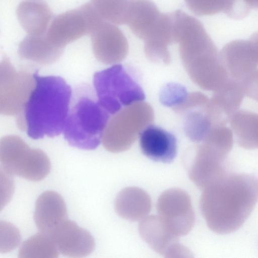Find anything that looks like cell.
I'll return each mask as SVG.
<instances>
[{
    "instance_id": "cell-22",
    "label": "cell",
    "mask_w": 258,
    "mask_h": 258,
    "mask_svg": "<svg viewBox=\"0 0 258 258\" xmlns=\"http://www.w3.org/2000/svg\"><path fill=\"white\" fill-rule=\"evenodd\" d=\"M59 251L51 236L40 232L25 240L18 252L20 258L58 257Z\"/></svg>"
},
{
    "instance_id": "cell-20",
    "label": "cell",
    "mask_w": 258,
    "mask_h": 258,
    "mask_svg": "<svg viewBox=\"0 0 258 258\" xmlns=\"http://www.w3.org/2000/svg\"><path fill=\"white\" fill-rule=\"evenodd\" d=\"M229 122L240 147L246 149L258 148V113L238 110Z\"/></svg>"
},
{
    "instance_id": "cell-1",
    "label": "cell",
    "mask_w": 258,
    "mask_h": 258,
    "mask_svg": "<svg viewBox=\"0 0 258 258\" xmlns=\"http://www.w3.org/2000/svg\"><path fill=\"white\" fill-rule=\"evenodd\" d=\"M203 214L214 232L225 234L238 229L258 202V178L226 172L204 188Z\"/></svg>"
},
{
    "instance_id": "cell-17",
    "label": "cell",
    "mask_w": 258,
    "mask_h": 258,
    "mask_svg": "<svg viewBox=\"0 0 258 258\" xmlns=\"http://www.w3.org/2000/svg\"><path fill=\"white\" fill-rule=\"evenodd\" d=\"M161 14L151 0H131L126 24L136 36L144 39L154 28Z\"/></svg>"
},
{
    "instance_id": "cell-15",
    "label": "cell",
    "mask_w": 258,
    "mask_h": 258,
    "mask_svg": "<svg viewBox=\"0 0 258 258\" xmlns=\"http://www.w3.org/2000/svg\"><path fill=\"white\" fill-rule=\"evenodd\" d=\"M63 50L50 41L45 34L26 36L20 43L18 52L21 58L47 65L56 61Z\"/></svg>"
},
{
    "instance_id": "cell-24",
    "label": "cell",
    "mask_w": 258,
    "mask_h": 258,
    "mask_svg": "<svg viewBox=\"0 0 258 258\" xmlns=\"http://www.w3.org/2000/svg\"><path fill=\"white\" fill-rule=\"evenodd\" d=\"M188 8L198 16H211L224 13L227 0H185Z\"/></svg>"
},
{
    "instance_id": "cell-26",
    "label": "cell",
    "mask_w": 258,
    "mask_h": 258,
    "mask_svg": "<svg viewBox=\"0 0 258 258\" xmlns=\"http://www.w3.org/2000/svg\"><path fill=\"white\" fill-rule=\"evenodd\" d=\"M246 6L250 10L258 9V0H242Z\"/></svg>"
},
{
    "instance_id": "cell-12",
    "label": "cell",
    "mask_w": 258,
    "mask_h": 258,
    "mask_svg": "<svg viewBox=\"0 0 258 258\" xmlns=\"http://www.w3.org/2000/svg\"><path fill=\"white\" fill-rule=\"evenodd\" d=\"M49 235L59 252L68 257H85L95 247V240L91 234L70 220L62 222Z\"/></svg>"
},
{
    "instance_id": "cell-3",
    "label": "cell",
    "mask_w": 258,
    "mask_h": 258,
    "mask_svg": "<svg viewBox=\"0 0 258 258\" xmlns=\"http://www.w3.org/2000/svg\"><path fill=\"white\" fill-rule=\"evenodd\" d=\"M110 114L87 95L78 97L69 112L62 131L72 146L93 150L100 143Z\"/></svg>"
},
{
    "instance_id": "cell-25",
    "label": "cell",
    "mask_w": 258,
    "mask_h": 258,
    "mask_svg": "<svg viewBox=\"0 0 258 258\" xmlns=\"http://www.w3.org/2000/svg\"><path fill=\"white\" fill-rule=\"evenodd\" d=\"M243 86L245 96L258 102V70L243 82Z\"/></svg>"
},
{
    "instance_id": "cell-2",
    "label": "cell",
    "mask_w": 258,
    "mask_h": 258,
    "mask_svg": "<svg viewBox=\"0 0 258 258\" xmlns=\"http://www.w3.org/2000/svg\"><path fill=\"white\" fill-rule=\"evenodd\" d=\"M35 86L22 112L18 126L33 139L54 137L62 132L69 112L72 89L58 76L33 74Z\"/></svg>"
},
{
    "instance_id": "cell-16",
    "label": "cell",
    "mask_w": 258,
    "mask_h": 258,
    "mask_svg": "<svg viewBox=\"0 0 258 258\" xmlns=\"http://www.w3.org/2000/svg\"><path fill=\"white\" fill-rule=\"evenodd\" d=\"M16 13L21 27L28 35H33L45 34L52 17L48 5L40 1H22Z\"/></svg>"
},
{
    "instance_id": "cell-11",
    "label": "cell",
    "mask_w": 258,
    "mask_h": 258,
    "mask_svg": "<svg viewBox=\"0 0 258 258\" xmlns=\"http://www.w3.org/2000/svg\"><path fill=\"white\" fill-rule=\"evenodd\" d=\"M90 35L93 53L99 61L111 63L126 54L127 39L122 31L113 24L103 21Z\"/></svg>"
},
{
    "instance_id": "cell-18",
    "label": "cell",
    "mask_w": 258,
    "mask_h": 258,
    "mask_svg": "<svg viewBox=\"0 0 258 258\" xmlns=\"http://www.w3.org/2000/svg\"><path fill=\"white\" fill-rule=\"evenodd\" d=\"M144 40L147 54L167 57L168 45L175 42L172 13H162L154 28Z\"/></svg>"
},
{
    "instance_id": "cell-27",
    "label": "cell",
    "mask_w": 258,
    "mask_h": 258,
    "mask_svg": "<svg viewBox=\"0 0 258 258\" xmlns=\"http://www.w3.org/2000/svg\"><path fill=\"white\" fill-rule=\"evenodd\" d=\"M249 39L253 43L258 55V32L253 33Z\"/></svg>"
},
{
    "instance_id": "cell-8",
    "label": "cell",
    "mask_w": 258,
    "mask_h": 258,
    "mask_svg": "<svg viewBox=\"0 0 258 258\" xmlns=\"http://www.w3.org/2000/svg\"><path fill=\"white\" fill-rule=\"evenodd\" d=\"M172 14L175 42L179 43L183 57L199 60L218 53L217 47L201 21L180 10Z\"/></svg>"
},
{
    "instance_id": "cell-13",
    "label": "cell",
    "mask_w": 258,
    "mask_h": 258,
    "mask_svg": "<svg viewBox=\"0 0 258 258\" xmlns=\"http://www.w3.org/2000/svg\"><path fill=\"white\" fill-rule=\"evenodd\" d=\"M142 153L152 160L170 163L177 152V140L172 134L161 127L149 125L140 133Z\"/></svg>"
},
{
    "instance_id": "cell-10",
    "label": "cell",
    "mask_w": 258,
    "mask_h": 258,
    "mask_svg": "<svg viewBox=\"0 0 258 258\" xmlns=\"http://www.w3.org/2000/svg\"><path fill=\"white\" fill-rule=\"evenodd\" d=\"M219 57L229 77L242 84L258 70V55L249 39L229 42L222 48Z\"/></svg>"
},
{
    "instance_id": "cell-9",
    "label": "cell",
    "mask_w": 258,
    "mask_h": 258,
    "mask_svg": "<svg viewBox=\"0 0 258 258\" xmlns=\"http://www.w3.org/2000/svg\"><path fill=\"white\" fill-rule=\"evenodd\" d=\"M157 209L161 219L168 229L174 235L188 232L194 221L190 199L185 193L179 190H170L159 199Z\"/></svg>"
},
{
    "instance_id": "cell-14",
    "label": "cell",
    "mask_w": 258,
    "mask_h": 258,
    "mask_svg": "<svg viewBox=\"0 0 258 258\" xmlns=\"http://www.w3.org/2000/svg\"><path fill=\"white\" fill-rule=\"evenodd\" d=\"M67 219L66 205L59 194L47 190L38 197L35 203L34 220L40 232L50 235Z\"/></svg>"
},
{
    "instance_id": "cell-21",
    "label": "cell",
    "mask_w": 258,
    "mask_h": 258,
    "mask_svg": "<svg viewBox=\"0 0 258 258\" xmlns=\"http://www.w3.org/2000/svg\"><path fill=\"white\" fill-rule=\"evenodd\" d=\"M140 231L145 240L156 250L164 253L167 246L176 242L175 235L166 227L161 218L147 217L140 225Z\"/></svg>"
},
{
    "instance_id": "cell-19",
    "label": "cell",
    "mask_w": 258,
    "mask_h": 258,
    "mask_svg": "<svg viewBox=\"0 0 258 258\" xmlns=\"http://www.w3.org/2000/svg\"><path fill=\"white\" fill-rule=\"evenodd\" d=\"M245 96L243 85L229 78L215 91L211 103L217 111L228 122L238 110Z\"/></svg>"
},
{
    "instance_id": "cell-6",
    "label": "cell",
    "mask_w": 258,
    "mask_h": 258,
    "mask_svg": "<svg viewBox=\"0 0 258 258\" xmlns=\"http://www.w3.org/2000/svg\"><path fill=\"white\" fill-rule=\"evenodd\" d=\"M103 21L92 4L87 3L56 16L46 35L54 44L64 48L68 43L90 34Z\"/></svg>"
},
{
    "instance_id": "cell-23",
    "label": "cell",
    "mask_w": 258,
    "mask_h": 258,
    "mask_svg": "<svg viewBox=\"0 0 258 258\" xmlns=\"http://www.w3.org/2000/svg\"><path fill=\"white\" fill-rule=\"evenodd\" d=\"M131 0H91L101 18L113 24H126Z\"/></svg>"
},
{
    "instance_id": "cell-4",
    "label": "cell",
    "mask_w": 258,
    "mask_h": 258,
    "mask_svg": "<svg viewBox=\"0 0 258 258\" xmlns=\"http://www.w3.org/2000/svg\"><path fill=\"white\" fill-rule=\"evenodd\" d=\"M93 84L97 101L110 114L145 99L142 88L120 64L96 72Z\"/></svg>"
},
{
    "instance_id": "cell-7",
    "label": "cell",
    "mask_w": 258,
    "mask_h": 258,
    "mask_svg": "<svg viewBox=\"0 0 258 258\" xmlns=\"http://www.w3.org/2000/svg\"><path fill=\"white\" fill-rule=\"evenodd\" d=\"M35 83L33 74L17 71L4 57L1 63V113L17 117L22 112Z\"/></svg>"
},
{
    "instance_id": "cell-5",
    "label": "cell",
    "mask_w": 258,
    "mask_h": 258,
    "mask_svg": "<svg viewBox=\"0 0 258 258\" xmlns=\"http://www.w3.org/2000/svg\"><path fill=\"white\" fill-rule=\"evenodd\" d=\"M1 167L10 175L38 181L49 173L51 163L41 150L31 148L20 137L7 136L0 142Z\"/></svg>"
}]
</instances>
